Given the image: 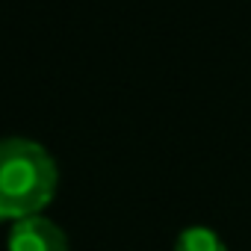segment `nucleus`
<instances>
[{"label":"nucleus","mask_w":251,"mask_h":251,"mask_svg":"<svg viewBox=\"0 0 251 251\" xmlns=\"http://www.w3.org/2000/svg\"><path fill=\"white\" fill-rule=\"evenodd\" d=\"M59 169L53 157L33 139H0V222L39 216L56 192Z\"/></svg>","instance_id":"1"},{"label":"nucleus","mask_w":251,"mask_h":251,"mask_svg":"<svg viewBox=\"0 0 251 251\" xmlns=\"http://www.w3.org/2000/svg\"><path fill=\"white\" fill-rule=\"evenodd\" d=\"M6 248L9 251H68V239L62 227L53 225L50 219L30 216L12 225Z\"/></svg>","instance_id":"2"},{"label":"nucleus","mask_w":251,"mask_h":251,"mask_svg":"<svg viewBox=\"0 0 251 251\" xmlns=\"http://www.w3.org/2000/svg\"><path fill=\"white\" fill-rule=\"evenodd\" d=\"M175 251H227V248L210 227H189L177 236Z\"/></svg>","instance_id":"3"}]
</instances>
